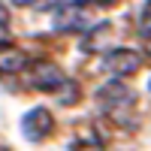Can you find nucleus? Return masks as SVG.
Here are the masks:
<instances>
[{"label":"nucleus","instance_id":"f257e3e1","mask_svg":"<svg viewBox=\"0 0 151 151\" xmlns=\"http://www.w3.org/2000/svg\"><path fill=\"white\" fill-rule=\"evenodd\" d=\"M97 103H100V109H103L112 121H118V124H130L127 112H130L133 103H136V94H133L130 88L115 76L112 82H106V85L97 91Z\"/></svg>","mask_w":151,"mask_h":151},{"label":"nucleus","instance_id":"f03ea898","mask_svg":"<svg viewBox=\"0 0 151 151\" xmlns=\"http://www.w3.org/2000/svg\"><path fill=\"white\" fill-rule=\"evenodd\" d=\"M103 70L109 76H118V79L133 76V73L142 70V55L133 52V48H112V52H106V58H103Z\"/></svg>","mask_w":151,"mask_h":151},{"label":"nucleus","instance_id":"7ed1b4c3","mask_svg":"<svg viewBox=\"0 0 151 151\" xmlns=\"http://www.w3.org/2000/svg\"><path fill=\"white\" fill-rule=\"evenodd\" d=\"M55 130V118H52V112H48L45 106H33L24 112V118H21V133L27 136L30 142H42L45 136H52Z\"/></svg>","mask_w":151,"mask_h":151},{"label":"nucleus","instance_id":"20e7f679","mask_svg":"<svg viewBox=\"0 0 151 151\" xmlns=\"http://www.w3.org/2000/svg\"><path fill=\"white\" fill-rule=\"evenodd\" d=\"M64 70L52 60H33V67L27 73V85L36 88V91H58L60 85H64Z\"/></svg>","mask_w":151,"mask_h":151},{"label":"nucleus","instance_id":"39448f33","mask_svg":"<svg viewBox=\"0 0 151 151\" xmlns=\"http://www.w3.org/2000/svg\"><path fill=\"white\" fill-rule=\"evenodd\" d=\"M85 12L79 3H64V6H58L55 9V15H52V30L58 33H70V30H82L85 27Z\"/></svg>","mask_w":151,"mask_h":151},{"label":"nucleus","instance_id":"423d86ee","mask_svg":"<svg viewBox=\"0 0 151 151\" xmlns=\"http://www.w3.org/2000/svg\"><path fill=\"white\" fill-rule=\"evenodd\" d=\"M30 64V58L15 45H0V76H15Z\"/></svg>","mask_w":151,"mask_h":151},{"label":"nucleus","instance_id":"0eeeda50","mask_svg":"<svg viewBox=\"0 0 151 151\" xmlns=\"http://www.w3.org/2000/svg\"><path fill=\"white\" fill-rule=\"evenodd\" d=\"M103 36H109V24H106V21H103V24H94V27L82 36L79 48H82V52H100V48L106 45V42H103Z\"/></svg>","mask_w":151,"mask_h":151},{"label":"nucleus","instance_id":"6e6552de","mask_svg":"<svg viewBox=\"0 0 151 151\" xmlns=\"http://www.w3.org/2000/svg\"><path fill=\"white\" fill-rule=\"evenodd\" d=\"M55 97H58V103H60V106H73L76 100L82 97V88L76 85L73 79H64V85H60L58 91H55Z\"/></svg>","mask_w":151,"mask_h":151},{"label":"nucleus","instance_id":"1a4fd4ad","mask_svg":"<svg viewBox=\"0 0 151 151\" xmlns=\"http://www.w3.org/2000/svg\"><path fill=\"white\" fill-rule=\"evenodd\" d=\"M0 45H9V9L0 3Z\"/></svg>","mask_w":151,"mask_h":151},{"label":"nucleus","instance_id":"9d476101","mask_svg":"<svg viewBox=\"0 0 151 151\" xmlns=\"http://www.w3.org/2000/svg\"><path fill=\"white\" fill-rule=\"evenodd\" d=\"M139 30H142V36H151V0H145V6H142V15H139Z\"/></svg>","mask_w":151,"mask_h":151},{"label":"nucleus","instance_id":"9b49d317","mask_svg":"<svg viewBox=\"0 0 151 151\" xmlns=\"http://www.w3.org/2000/svg\"><path fill=\"white\" fill-rule=\"evenodd\" d=\"M73 148L76 151H103V142L100 139H76Z\"/></svg>","mask_w":151,"mask_h":151},{"label":"nucleus","instance_id":"f8f14e48","mask_svg":"<svg viewBox=\"0 0 151 151\" xmlns=\"http://www.w3.org/2000/svg\"><path fill=\"white\" fill-rule=\"evenodd\" d=\"M76 3H94V6H100V9H112V6H118L121 0H76Z\"/></svg>","mask_w":151,"mask_h":151},{"label":"nucleus","instance_id":"ddd939ff","mask_svg":"<svg viewBox=\"0 0 151 151\" xmlns=\"http://www.w3.org/2000/svg\"><path fill=\"white\" fill-rule=\"evenodd\" d=\"M64 3H73V0H40L42 9H58V6H64Z\"/></svg>","mask_w":151,"mask_h":151},{"label":"nucleus","instance_id":"4468645a","mask_svg":"<svg viewBox=\"0 0 151 151\" xmlns=\"http://www.w3.org/2000/svg\"><path fill=\"white\" fill-rule=\"evenodd\" d=\"M15 6H40V0H12Z\"/></svg>","mask_w":151,"mask_h":151},{"label":"nucleus","instance_id":"2eb2a0df","mask_svg":"<svg viewBox=\"0 0 151 151\" xmlns=\"http://www.w3.org/2000/svg\"><path fill=\"white\" fill-rule=\"evenodd\" d=\"M148 55H151V40H148Z\"/></svg>","mask_w":151,"mask_h":151},{"label":"nucleus","instance_id":"dca6fc26","mask_svg":"<svg viewBox=\"0 0 151 151\" xmlns=\"http://www.w3.org/2000/svg\"><path fill=\"white\" fill-rule=\"evenodd\" d=\"M148 88H151V82H148Z\"/></svg>","mask_w":151,"mask_h":151}]
</instances>
